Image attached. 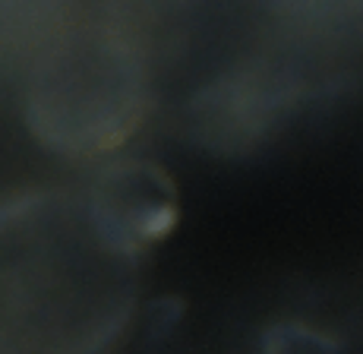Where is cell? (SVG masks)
Segmentation results:
<instances>
[{
	"label": "cell",
	"instance_id": "obj_4",
	"mask_svg": "<svg viewBox=\"0 0 363 354\" xmlns=\"http://www.w3.org/2000/svg\"><path fill=\"white\" fill-rule=\"evenodd\" d=\"M262 354H338V345L313 326L278 323L262 336Z\"/></svg>",
	"mask_w": 363,
	"mask_h": 354
},
{
	"label": "cell",
	"instance_id": "obj_1",
	"mask_svg": "<svg viewBox=\"0 0 363 354\" xmlns=\"http://www.w3.org/2000/svg\"><path fill=\"white\" fill-rule=\"evenodd\" d=\"M145 108V79L121 48L60 54L26 89L32 136L69 158L121 149L139 130Z\"/></svg>",
	"mask_w": 363,
	"mask_h": 354
},
{
	"label": "cell",
	"instance_id": "obj_2",
	"mask_svg": "<svg viewBox=\"0 0 363 354\" xmlns=\"http://www.w3.org/2000/svg\"><path fill=\"white\" fill-rule=\"evenodd\" d=\"M82 206L95 240L123 262L155 250L180 221L177 184L145 158H121L101 168Z\"/></svg>",
	"mask_w": 363,
	"mask_h": 354
},
{
	"label": "cell",
	"instance_id": "obj_3",
	"mask_svg": "<svg viewBox=\"0 0 363 354\" xmlns=\"http://www.w3.org/2000/svg\"><path fill=\"white\" fill-rule=\"evenodd\" d=\"M288 105L281 82L269 76L237 73L208 82L190 101L186 121L202 149L215 155H243L275 130L278 114Z\"/></svg>",
	"mask_w": 363,
	"mask_h": 354
}]
</instances>
